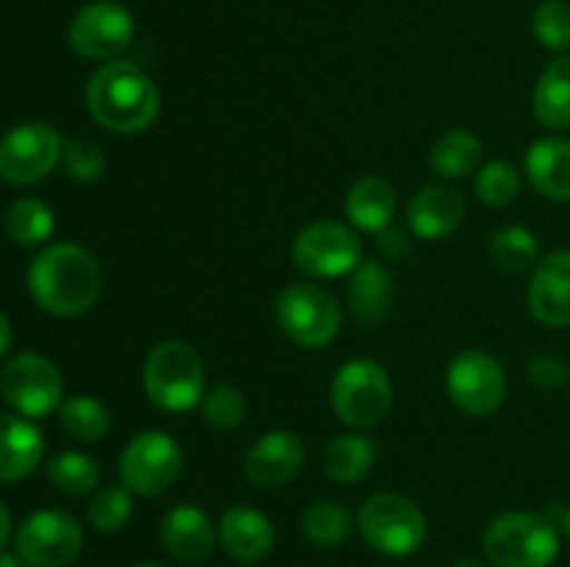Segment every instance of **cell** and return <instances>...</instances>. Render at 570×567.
I'll list each match as a JSON object with an SVG mask.
<instances>
[{"instance_id":"cell-1","label":"cell","mask_w":570,"mask_h":567,"mask_svg":"<svg viewBox=\"0 0 570 567\" xmlns=\"http://www.w3.org/2000/svg\"><path fill=\"white\" fill-rule=\"evenodd\" d=\"M28 292L48 315L78 317L98 304L104 267L81 245H48L28 267Z\"/></svg>"},{"instance_id":"cell-2","label":"cell","mask_w":570,"mask_h":567,"mask_svg":"<svg viewBox=\"0 0 570 567\" xmlns=\"http://www.w3.org/2000/svg\"><path fill=\"white\" fill-rule=\"evenodd\" d=\"M87 109L106 131L139 133L156 122L161 98L154 78L142 67L115 59L89 78Z\"/></svg>"},{"instance_id":"cell-3","label":"cell","mask_w":570,"mask_h":567,"mask_svg":"<svg viewBox=\"0 0 570 567\" xmlns=\"http://www.w3.org/2000/svg\"><path fill=\"white\" fill-rule=\"evenodd\" d=\"M493 567H551L560 554V528L532 511H504L482 534Z\"/></svg>"},{"instance_id":"cell-4","label":"cell","mask_w":570,"mask_h":567,"mask_svg":"<svg viewBox=\"0 0 570 567\" xmlns=\"http://www.w3.org/2000/svg\"><path fill=\"white\" fill-rule=\"evenodd\" d=\"M204 359L181 339L159 342L142 367L145 395L161 411H189L204 400Z\"/></svg>"},{"instance_id":"cell-5","label":"cell","mask_w":570,"mask_h":567,"mask_svg":"<svg viewBox=\"0 0 570 567\" xmlns=\"http://www.w3.org/2000/svg\"><path fill=\"white\" fill-rule=\"evenodd\" d=\"M362 539L384 556H412L426 543V515L399 493H376L356 515Z\"/></svg>"},{"instance_id":"cell-6","label":"cell","mask_w":570,"mask_h":567,"mask_svg":"<svg viewBox=\"0 0 570 567\" xmlns=\"http://www.w3.org/2000/svg\"><path fill=\"white\" fill-rule=\"evenodd\" d=\"M332 406L351 428H373L393 409V381L373 359H351L332 381Z\"/></svg>"},{"instance_id":"cell-7","label":"cell","mask_w":570,"mask_h":567,"mask_svg":"<svg viewBox=\"0 0 570 567\" xmlns=\"http://www.w3.org/2000/svg\"><path fill=\"white\" fill-rule=\"evenodd\" d=\"M282 331L304 348H326L343 326V315L332 295L309 281L287 284L276 298Z\"/></svg>"},{"instance_id":"cell-8","label":"cell","mask_w":570,"mask_h":567,"mask_svg":"<svg viewBox=\"0 0 570 567\" xmlns=\"http://www.w3.org/2000/svg\"><path fill=\"white\" fill-rule=\"evenodd\" d=\"M293 261L309 278L351 276L362 265L360 237L345 222H309V226L295 233Z\"/></svg>"},{"instance_id":"cell-9","label":"cell","mask_w":570,"mask_h":567,"mask_svg":"<svg viewBox=\"0 0 570 567\" xmlns=\"http://www.w3.org/2000/svg\"><path fill=\"white\" fill-rule=\"evenodd\" d=\"M0 395L17 415L45 417L65 400V381L48 356L17 354L0 370Z\"/></svg>"},{"instance_id":"cell-10","label":"cell","mask_w":570,"mask_h":567,"mask_svg":"<svg viewBox=\"0 0 570 567\" xmlns=\"http://www.w3.org/2000/svg\"><path fill=\"white\" fill-rule=\"evenodd\" d=\"M59 131L48 122H20L0 139V178L14 187L45 181L61 161Z\"/></svg>"},{"instance_id":"cell-11","label":"cell","mask_w":570,"mask_h":567,"mask_svg":"<svg viewBox=\"0 0 570 567\" xmlns=\"http://www.w3.org/2000/svg\"><path fill=\"white\" fill-rule=\"evenodd\" d=\"M181 448L165 431H142L120 456V481L134 495H161L181 476Z\"/></svg>"},{"instance_id":"cell-12","label":"cell","mask_w":570,"mask_h":567,"mask_svg":"<svg viewBox=\"0 0 570 567\" xmlns=\"http://www.w3.org/2000/svg\"><path fill=\"white\" fill-rule=\"evenodd\" d=\"M14 545L28 567H67L81 554L83 531L67 511L42 509L20 523Z\"/></svg>"},{"instance_id":"cell-13","label":"cell","mask_w":570,"mask_h":567,"mask_svg":"<svg viewBox=\"0 0 570 567\" xmlns=\"http://www.w3.org/2000/svg\"><path fill=\"white\" fill-rule=\"evenodd\" d=\"M445 389L456 409L473 417H488L504 404L507 376L499 361L484 350H462L449 365Z\"/></svg>"},{"instance_id":"cell-14","label":"cell","mask_w":570,"mask_h":567,"mask_svg":"<svg viewBox=\"0 0 570 567\" xmlns=\"http://www.w3.org/2000/svg\"><path fill=\"white\" fill-rule=\"evenodd\" d=\"M70 44L78 56L92 61H115L134 39V17L126 6L98 0L72 17Z\"/></svg>"},{"instance_id":"cell-15","label":"cell","mask_w":570,"mask_h":567,"mask_svg":"<svg viewBox=\"0 0 570 567\" xmlns=\"http://www.w3.org/2000/svg\"><path fill=\"white\" fill-rule=\"evenodd\" d=\"M529 311L543 326H570V250H554L538 261L529 284Z\"/></svg>"},{"instance_id":"cell-16","label":"cell","mask_w":570,"mask_h":567,"mask_svg":"<svg viewBox=\"0 0 570 567\" xmlns=\"http://www.w3.org/2000/svg\"><path fill=\"white\" fill-rule=\"evenodd\" d=\"M217 543L209 515L193 504H178L161 520V545L181 565H204Z\"/></svg>"},{"instance_id":"cell-17","label":"cell","mask_w":570,"mask_h":567,"mask_svg":"<svg viewBox=\"0 0 570 567\" xmlns=\"http://www.w3.org/2000/svg\"><path fill=\"white\" fill-rule=\"evenodd\" d=\"M462 220H465V198L451 183H429L417 189L406 206V222L412 233L429 242L454 233Z\"/></svg>"},{"instance_id":"cell-18","label":"cell","mask_w":570,"mask_h":567,"mask_svg":"<svg viewBox=\"0 0 570 567\" xmlns=\"http://www.w3.org/2000/svg\"><path fill=\"white\" fill-rule=\"evenodd\" d=\"M304 465V442L293 431H271L250 445L245 456V476L256 487H282Z\"/></svg>"},{"instance_id":"cell-19","label":"cell","mask_w":570,"mask_h":567,"mask_svg":"<svg viewBox=\"0 0 570 567\" xmlns=\"http://www.w3.org/2000/svg\"><path fill=\"white\" fill-rule=\"evenodd\" d=\"M217 537H220L223 550L232 559L243 561V565H254V561L265 559L271 554L276 531H273V523L259 509L237 504L220 517Z\"/></svg>"},{"instance_id":"cell-20","label":"cell","mask_w":570,"mask_h":567,"mask_svg":"<svg viewBox=\"0 0 570 567\" xmlns=\"http://www.w3.org/2000/svg\"><path fill=\"white\" fill-rule=\"evenodd\" d=\"M45 456V437L28 417L0 415V484L31 476Z\"/></svg>"},{"instance_id":"cell-21","label":"cell","mask_w":570,"mask_h":567,"mask_svg":"<svg viewBox=\"0 0 570 567\" xmlns=\"http://www.w3.org/2000/svg\"><path fill=\"white\" fill-rule=\"evenodd\" d=\"M527 176L543 198L570 200V139L546 137L529 148Z\"/></svg>"},{"instance_id":"cell-22","label":"cell","mask_w":570,"mask_h":567,"mask_svg":"<svg viewBox=\"0 0 570 567\" xmlns=\"http://www.w3.org/2000/svg\"><path fill=\"white\" fill-rule=\"evenodd\" d=\"M393 276L382 261H362L348 278V306L356 320L382 322L393 306Z\"/></svg>"},{"instance_id":"cell-23","label":"cell","mask_w":570,"mask_h":567,"mask_svg":"<svg viewBox=\"0 0 570 567\" xmlns=\"http://www.w3.org/2000/svg\"><path fill=\"white\" fill-rule=\"evenodd\" d=\"M395 215V189L393 183L379 176H365L345 195V217L360 231L382 233L390 228Z\"/></svg>"},{"instance_id":"cell-24","label":"cell","mask_w":570,"mask_h":567,"mask_svg":"<svg viewBox=\"0 0 570 567\" xmlns=\"http://www.w3.org/2000/svg\"><path fill=\"white\" fill-rule=\"evenodd\" d=\"M532 109L546 128H570V56L546 67L534 87Z\"/></svg>"},{"instance_id":"cell-25","label":"cell","mask_w":570,"mask_h":567,"mask_svg":"<svg viewBox=\"0 0 570 567\" xmlns=\"http://www.w3.org/2000/svg\"><path fill=\"white\" fill-rule=\"evenodd\" d=\"M376 461V442L365 434H343L323 450V470L340 484H354L371 472Z\"/></svg>"},{"instance_id":"cell-26","label":"cell","mask_w":570,"mask_h":567,"mask_svg":"<svg viewBox=\"0 0 570 567\" xmlns=\"http://www.w3.org/2000/svg\"><path fill=\"white\" fill-rule=\"evenodd\" d=\"M482 139L468 128H451L443 137L434 142L432 156V170L443 178H465L479 170L482 161Z\"/></svg>"},{"instance_id":"cell-27","label":"cell","mask_w":570,"mask_h":567,"mask_svg":"<svg viewBox=\"0 0 570 567\" xmlns=\"http://www.w3.org/2000/svg\"><path fill=\"white\" fill-rule=\"evenodd\" d=\"M56 231V217L50 206L39 198H20L6 211V233L22 248H39Z\"/></svg>"},{"instance_id":"cell-28","label":"cell","mask_w":570,"mask_h":567,"mask_svg":"<svg viewBox=\"0 0 570 567\" xmlns=\"http://www.w3.org/2000/svg\"><path fill=\"white\" fill-rule=\"evenodd\" d=\"M59 422L78 442H98L109 434L111 415L100 400L89 398V395H72V398L61 400Z\"/></svg>"},{"instance_id":"cell-29","label":"cell","mask_w":570,"mask_h":567,"mask_svg":"<svg viewBox=\"0 0 570 567\" xmlns=\"http://www.w3.org/2000/svg\"><path fill=\"white\" fill-rule=\"evenodd\" d=\"M493 261L507 272H527L534 270L540 261V245L529 228L523 226H504L493 233L490 242Z\"/></svg>"},{"instance_id":"cell-30","label":"cell","mask_w":570,"mask_h":567,"mask_svg":"<svg viewBox=\"0 0 570 567\" xmlns=\"http://www.w3.org/2000/svg\"><path fill=\"white\" fill-rule=\"evenodd\" d=\"M48 478L65 495H87L100 484V465L81 450H65L48 461Z\"/></svg>"},{"instance_id":"cell-31","label":"cell","mask_w":570,"mask_h":567,"mask_svg":"<svg viewBox=\"0 0 570 567\" xmlns=\"http://www.w3.org/2000/svg\"><path fill=\"white\" fill-rule=\"evenodd\" d=\"M354 528V515L337 500H317L301 517V531L315 545H340Z\"/></svg>"},{"instance_id":"cell-32","label":"cell","mask_w":570,"mask_h":567,"mask_svg":"<svg viewBox=\"0 0 570 567\" xmlns=\"http://www.w3.org/2000/svg\"><path fill=\"white\" fill-rule=\"evenodd\" d=\"M473 189H476V198L482 200L484 206H493V209H504L521 192V176H518L515 167L510 161H488L476 170V181H473Z\"/></svg>"},{"instance_id":"cell-33","label":"cell","mask_w":570,"mask_h":567,"mask_svg":"<svg viewBox=\"0 0 570 567\" xmlns=\"http://www.w3.org/2000/svg\"><path fill=\"white\" fill-rule=\"evenodd\" d=\"M134 515V500L126 487H100L87 506L89 526L100 534L120 531Z\"/></svg>"},{"instance_id":"cell-34","label":"cell","mask_w":570,"mask_h":567,"mask_svg":"<svg viewBox=\"0 0 570 567\" xmlns=\"http://www.w3.org/2000/svg\"><path fill=\"white\" fill-rule=\"evenodd\" d=\"M532 31L543 48L566 53L570 50V3L543 0L532 14Z\"/></svg>"},{"instance_id":"cell-35","label":"cell","mask_w":570,"mask_h":567,"mask_svg":"<svg viewBox=\"0 0 570 567\" xmlns=\"http://www.w3.org/2000/svg\"><path fill=\"white\" fill-rule=\"evenodd\" d=\"M245 411H248L245 395L237 387H232V384H217L209 392H204V400H200L204 420L212 428H220V431L239 426L245 420Z\"/></svg>"},{"instance_id":"cell-36","label":"cell","mask_w":570,"mask_h":567,"mask_svg":"<svg viewBox=\"0 0 570 567\" xmlns=\"http://www.w3.org/2000/svg\"><path fill=\"white\" fill-rule=\"evenodd\" d=\"M61 165L72 181L92 183L104 176L106 156L92 139H67L65 148H61Z\"/></svg>"},{"instance_id":"cell-37","label":"cell","mask_w":570,"mask_h":567,"mask_svg":"<svg viewBox=\"0 0 570 567\" xmlns=\"http://www.w3.org/2000/svg\"><path fill=\"white\" fill-rule=\"evenodd\" d=\"M529 381L538 389H557L568 381V365L554 354H540L529 361Z\"/></svg>"},{"instance_id":"cell-38","label":"cell","mask_w":570,"mask_h":567,"mask_svg":"<svg viewBox=\"0 0 570 567\" xmlns=\"http://www.w3.org/2000/svg\"><path fill=\"white\" fill-rule=\"evenodd\" d=\"M549 520L554 523L566 537H570V504H551Z\"/></svg>"},{"instance_id":"cell-39","label":"cell","mask_w":570,"mask_h":567,"mask_svg":"<svg viewBox=\"0 0 570 567\" xmlns=\"http://www.w3.org/2000/svg\"><path fill=\"white\" fill-rule=\"evenodd\" d=\"M9 537H11V515H9V509H6L3 500H0V554H3Z\"/></svg>"},{"instance_id":"cell-40","label":"cell","mask_w":570,"mask_h":567,"mask_svg":"<svg viewBox=\"0 0 570 567\" xmlns=\"http://www.w3.org/2000/svg\"><path fill=\"white\" fill-rule=\"evenodd\" d=\"M11 348V320L0 311V356Z\"/></svg>"},{"instance_id":"cell-41","label":"cell","mask_w":570,"mask_h":567,"mask_svg":"<svg viewBox=\"0 0 570 567\" xmlns=\"http://www.w3.org/2000/svg\"><path fill=\"white\" fill-rule=\"evenodd\" d=\"M0 567H28L20 554H0Z\"/></svg>"},{"instance_id":"cell-42","label":"cell","mask_w":570,"mask_h":567,"mask_svg":"<svg viewBox=\"0 0 570 567\" xmlns=\"http://www.w3.org/2000/svg\"><path fill=\"white\" fill-rule=\"evenodd\" d=\"M451 567H484V565H482V561H476V559H460V561H454Z\"/></svg>"},{"instance_id":"cell-43","label":"cell","mask_w":570,"mask_h":567,"mask_svg":"<svg viewBox=\"0 0 570 567\" xmlns=\"http://www.w3.org/2000/svg\"><path fill=\"white\" fill-rule=\"evenodd\" d=\"M134 567H161V565H154V561H139V565H134Z\"/></svg>"}]
</instances>
